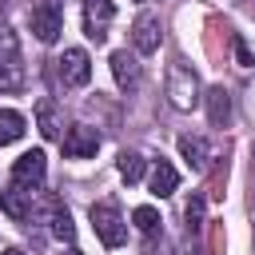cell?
Instances as JSON below:
<instances>
[{"mask_svg": "<svg viewBox=\"0 0 255 255\" xmlns=\"http://www.w3.org/2000/svg\"><path fill=\"white\" fill-rule=\"evenodd\" d=\"M24 88V56L20 40L12 28L0 24V92H20Z\"/></svg>", "mask_w": 255, "mask_h": 255, "instance_id": "1", "label": "cell"}, {"mask_svg": "<svg viewBox=\"0 0 255 255\" xmlns=\"http://www.w3.org/2000/svg\"><path fill=\"white\" fill-rule=\"evenodd\" d=\"M199 76L187 68V64H171L167 68V104L179 108V112H191L199 104Z\"/></svg>", "mask_w": 255, "mask_h": 255, "instance_id": "2", "label": "cell"}, {"mask_svg": "<svg viewBox=\"0 0 255 255\" xmlns=\"http://www.w3.org/2000/svg\"><path fill=\"white\" fill-rule=\"evenodd\" d=\"M92 227H96V235H100L104 247H120L128 239V223H124L120 207L108 203V199L104 203H92Z\"/></svg>", "mask_w": 255, "mask_h": 255, "instance_id": "3", "label": "cell"}, {"mask_svg": "<svg viewBox=\"0 0 255 255\" xmlns=\"http://www.w3.org/2000/svg\"><path fill=\"white\" fill-rule=\"evenodd\" d=\"M28 20H32V32H36L40 44H52L64 32V12H60L56 0H36L32 12H28Z\"/></svg>", "mask_w": 255, "mask_h": 255, "instance_id": "4", "label": "cell"}, {"mask_svg": "<svg viewBox=\"0 0 255 255\" xmlns=\"http://www.w3.org/2000/svg\"><path fill=\"white\" fill-rule=\"evenodd\" d=\"M56 76H60L64 88H84V84L92 80V60H88V52H84V48H68V52L56 60Z\"/></svg>", "mask_w": 255, "mask_h": 255, "instance_id": "5", "label": "cell"}, {"mask_svg": "<svg viewBox=\"0 0 255 255\" xmlns=\"http://www.w3.org/2000/svg\"><path fill=\"white\" fill-rule=\"evenodd\" d=\"M159 40H163L159 16H155V12H139L135 24H131V44H135V52H139V56H151V52H159Z\"/></svg>", "mask_w": 255, "mask_h": 255, "instance_id": "6", "label": "cell"}, {"mask_svg": "<svg viewBox=\"0 0 255 255\" xmlns=\"http://www.w3.org/2000/svg\"><path fill=\"white\" fill-rule=\"evenodd\" d=\"M44 175H48V155H44V151H24V155L12 163V183H20V187H28V191H36V187L44 183Z\"/></svg>", "mask_w": 255, "mask_h": 255, "instance_id": "7", "label": "cell"}, {"mask_svg": "<svg viewBox=\"0 0 255 255\" xmlns=\"http://www.w3.org/2000/svg\"><path fill=\"white\" fill-rule=\"evenodd\" d=\"M112 20H116V8H112V0H84V32H88V40L104 44V40H108V28H112Z\"/></svg>", "mask_w": 255, "mask_h": 255, "instance_id": "8", "label": "cell"}, {"mask_svg": "<svg viewBox=\"0 0 255 255\" xmlns=\"http://www.w3.org/2000/svg\"><path fill=\"white\" fill-rule=\"evenodd\" d=\"M60 143H64V155H68V159H88V155H96L100 135H96V128H88V124H72Z\"/></svg>", "mask_w": 255, "mask_h": 255, "instance_id": "9", "label": "cell"}, {"mask_svg": "<svg viewBox=\"0 0 255 255\" xmlns=\"http://www.w3.org/2000/svg\"><path fill=\"white\" fill-rule=\"evenodd\" d=\"M40 215L48 219V227H52V235H56V239H72V235H76V227H72V215H68V207H64L56 195H44V207H40Z\"/></svg>", "mask_w": 255, "mask_h": 255, "instance_id": "10", "label": "cell"}, {"mask_svg": "<svg viewBox=\"0 0 255 255\" xmlns=\"http://www.w3.org/2000/svg\"><path fill=\"white\" fill-rule=\"evenodd\" d=\"M0 211L12 215V219H32V191L20 187V183L4 187V191H0Z\"/></svg>", "mask_w": 255, "mask_h": 255, "instance_id": "11", "label": "cell"}, {"mask_svg": "<svg viewBox=\"0 0 255 255\" xmlns=\"http://www.w3.org/2000/svg\"><path fill=\"white\" fill-rule=\"evenodd\" d=\"M112 76H116V84L128 92V88H135L139 84V60L124 48V52H112Z\"/></svg>", "mask_w": 255, "mask_h": 255, "instance_id": "12", "label": "cell"}, {"mask_svg": "<svg viewBox=\"0 0 255 255\" xmlns=\"http://www.w3.org/2000/svg\"><path fill=\"white\" fill-rule=\"evenodd\" d=\"M207 120L219 128V124H227V116H231V96H227V88L223 84H215V88H207Z\"/></svg>", "mask_w": 255, "mask_h": 255, "instance_id": "13", "label": "cell"}, {"mask_svg": "<svg viewBox=\"0 0 255 255\" xmlns=\"http://www.w3.org/2000/svg\"><path fill=\"white\" fill-rule=\"evenodd\" d=\"M179 187V171L167 163V159H159L155 167H151V195H159V199H167L171 191Z\"/></svg>", "mask_w": 255, "mask_h": 255, "instance_id": "14", "label": "cell"}, {"mask_svg": "<svg viewBox=\"0 0 255 255\" xmlns=\"http://www.w3.org/2000/svg\"><path fill=\"white\" fill-rule=\"evenodd\" d=\"M179 155L187 159V167L203 171L207 167V143H203V135H179Z\"/></svg>", "mask_w": 255, "mask_h": 255, "instance_id": "15", "label": "cell"}, {"mask_svg": "<svg viewBox=\"0 0 255 255\" xmlns=\"http://www.w3.org/2000/svg\"><path fill=\"white\" fill-rule=\"evenodd\" d=\"M24 135V116L12 112V108H0V147L4 143H16Z\"/></svg>", "mask_w": 255, "mask_h": 255, "instance_id": "16", "label": "cell"}, {"mask_svg": "<svg viewBox=\"0 0 255 255\" xmlns=\"http://www.w3.org/2000/svg\"><path fill=\"white\" fill-rule=\"evenodd\" d=\"M36 120H40V131H44L48 139H56V135H60V120H56V104H52V100H40Z\"/></svg>", "mask_w": 255, "mask_h": 255, "instance_id": "17", "label": "cell"}, {"mask_svg": "<svg viewBox=\"0 0 255 255\" xmlns=\"http://www.w3.org/2000/svg\"><path fill=\"white\" fill-rule=\"evenodd\" d=\"M116 167H120V175H124L128 183H139V179H143V155H139V151H124Z\"/></svg>", "mask_w": 255, "mask_h": 255, "instance_id": "18", "label": "cell"}, {"mask_svg": "<svg viewBox=\"0 0 255 255\" xmlns=\"http://www.w3.org/2000/svg\"><path fill=\"white\" fill-rule=\"evenodd\" d=\"M183 219H187V235H195V231L203 227V199H199V195H191V199H187Z\"/></svg>", "mask_w": 255, "mask_h": 255, "instance_id": "19", "label": "cell"}, {"mask_svg": "<svg viewBox=\"0 0 255 255\" xmlns=\"http://www.w3.org/2000/svg\"><path fill=\"white\" fill-rule=\"evenodd\" d=\"M131 219H135V227H139L143 235H155V231H159V215H155V207H135Z\"/></svg>", "mask_w": 255, "mask_h": 255, "instance_id": "20", "label": "cell"}, {"mask_svg": "<svg viewBox=\"0 0 255 255\" xmlns=\"http://www.w3.org/2000/svg\"><path fill=\"white\" fill-rule=\"evenodd\" d=\"M231 48H235V60H239V68H251V64H255V60H251V52H247V44H243L239 36L231 40Z\"/></svg>", "mask_w": 255, "mask_h": 255, "instance_id": "21", "label": "cell"}, {"mask_svg": "<svg viewBox=\"0 0 255 255\" xmlns=\"http://www.w3.org/2000/svg\"><path fill=\"white\" fill-rule=\"evenodd\" d=\"M0 255H24V251H20V247H8V251H0Z\"/></svg>", "mask_w": 255, "mask_h": 255, "instance_id": "22", "label": "cell"}, {"mask_svg": "<svg viewBox=\"0 0 255 255\" xmlns=\"http://www.w3.org/2000/svg\"><path fill=\"white\" fill-rule=\"evenodd\" d=\"M8 4H12V0H0V8H8Z\"/></svg>", "mask_w": 255, "mask_h": 255, "instance_id": "23", "label": "cell"}, {"mask_svg": "<svg viewBox=\"0 0 255 255\" xmlns=\"http://www.w3.org/2000/svg\"><path fill=\"white\" fill-rule=\"evenodd\" d=\"M68 255H80V251H76V247H72V251H68Z\"/></svg>", "mask_w": 255, "mask_h": 255, "instance_id": "24", "label": "cell"}]
</instances>
